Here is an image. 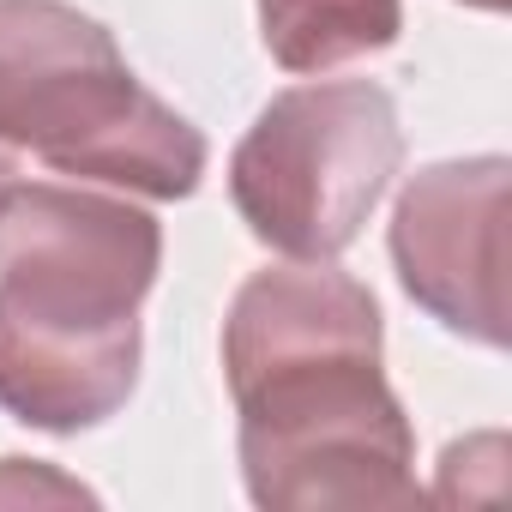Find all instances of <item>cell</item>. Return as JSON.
I'll return each mask as SVG.
<instances>
[{"instance_id":"6","label":"cell","mask_w":512,"mask_h":512,"mask_svg":"<svg viewBox=\"0 0 512 512\" xmlns=\"http://www.w3.org/2000/svg\"><path fill=\"white\" fill-rule=\"evenodd\" d=\"M260 43L284 73H332L380 55L404 31V0H253Z\"/></svg>"},{"instance_id":"2","label":"cell","mask_w":512,"mask_h":512,"mask_svg":"<svg viewBox=\"0 0 512 512\" xmlns=\"http://www.w3.org/2000/svg\"><path fill=\"white\" fill-rule=\"evenodd\" d=\"M163 223L115 193L19 181L0 205V410L43 434L109 422L139 386V302Z\"/></svg>"},{"instance_id":"8","label":"cell","mask_w":512,"mask_h":512,"mask_svg":"<svg viewBox=\"0 0 512 512\" xmlns=\"http://www.w3.org/2000/svg\"><path fill=\"white\" fill-rule=\"evenodd\" d=\"M464 7H476V13H506V0H464Z\"/></svg>"},{"instance_id":"5","label":"cell","mask_w":512,"mask_h":512,"mask_svg":"<svg viewBox=\"0 0 512 512\" xmlns=\"http://www.w3.org/2000/svg\"><path fill=\"white\" fill-rule=\"evenodd\" d=\"M506 157H446L392 205V266L404 296L446 332L506 350Z\"/></svg>"},{"instance_id":"1","label":"cell","mask_w":512,"mask_h":512,"mask_svg":"<svg viewBox=\"0 0 512 512\" xmlns=\"http://www.w3.org/2000/svg\"><path fill=\"white\" fill-rule=\"evenodd\" d=\"M223 380L253 506H410L416 428L386 380V326L332 260L253 272L223 314Z\"/></svg>"},{"instance_id":"3","label":"cell","mask_w":512,"mask_h":512,"mask_svg":"<svg viewBox=\"0 0 512 512\" xmlns=\"http://www.w3.org/2000/svg\"><path fill=\"white\" fill-rule=\"evenodd\" d=\"M0 145L139 199L205 181V133L139 85L109 25L67 0H0Z\"/></svg>"},{"instance_id":"4","label":"cell","mask_w":512,"mask_h":512,"mask_svg":"<svg viewBox=\"0 0 512 512\" xmlns=\"http://www.w3.org/2000/svg\"><path fill=\"white\" fill-rule=\"evenodd\" d=\"M404 169V121L374 79L278 91L229 157V199L284 260H338Z\"/></svg>"},{"instance_id":"7","label":"cell","mask_w":512,"mask_h":512,"mask_svg":"<svg viewBox=\"0 0 512 512\" xmlns=\"http://www.w3.org/2000/svg\"><path fill=\"white\" fill-rule=\"evenodd\" d=\"M13 187H19V151H13V145H0V205H7Z\"/></svg>"}]
</instances>
